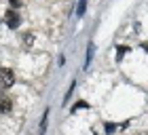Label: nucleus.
<instances>
[{"mask_svg":"<svg viewBox=\"0 0 148 135\" xmlns=\"http://www.w3.org/2000/svg\"><path fill=\"white\" fill-rule=\"evenodd\" d=\"M15 82V74L11 68H0V85L2 87H11Z\"/></svg>","mask_w":148,"mask_h":135,"instance_id":"obj_1","label":"nucleus"},{"mask_svg":"<svg viewBox=\"0 0 148 135\" xmlns=\"http://www.w3.org/2000/svg\"><path fill=\"white\" fill-rule=\"evenodd\" d=\"M4 17H6V23H9V28H17V25H19V15H17L15 11H9Z\"/></svg>","mask_w":148,"mask_h":135,"instance_id":"obj_2","label":"nucleus"},{"mask_svg":"<svg viewBox=\"0 0 148 135\" xmlns=\"http://www.w3.org/2000/svg\"><path fill=\"white\" fill-rule=\"evenodd\" d=\"M0 110H2V112H9V110H11V99H9V97H2V99H0Z\"/></svg>","mask_w":148,"mask_h":135,"instance_id":"obj_3","label":"nucleus"},{"mask_svg":"<svg viewBox=\"0 0 148 135\" xmlns=\"http://www.w3.org/2000/svg\"><path fill=\"white\" fill-rule=\"evenodd\" d=\"M83 13H85V0H80L78 2V15H83Z\"/></svg>","mask_w":148,"mask_h":135,"instance_id":"obj_4","label":"nucleus"},{"mask_svg":"<svg viewBox=\"0 0 148 135\" xmlns=\"http://www.w3.org/2000/svg\"><path fill=\"white\" fill-rule=\"evenodd\" d=\"M32 42H34V36H32V34H28V36H25V46H30Z\"/></svg>","mask_w":148,"mask_h":135,"instance_id":"obj_5","label":"nucleus"},{"mask_svg":"<svg viewBox=\"0 0 148 135\" xmlns=\"http://www.w3.org/2000/svg\"><path fill=\"white\" fill-rule=\"evenodd\" d=\"M9 2H11L13 6H19V4H21V0H9Z\"/></svg>","mask_w":148,"mask_h":135,"instance_id":"obj_6","label":"nucleus"}]
</instances>
